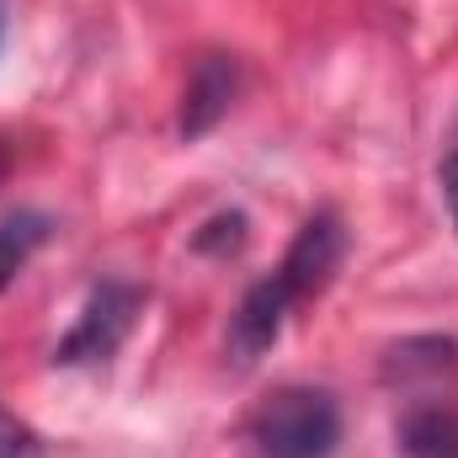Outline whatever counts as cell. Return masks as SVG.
Masks as SVG:
<instances>
[{
  "label": "cell",
  "mask_w": 458,
  "mask_h": 458,
  "mask_svg": "<svg viewBox=\"0 0 458 458\" xmlns=\"http://www.w3.org/2000/svg\"><path fill=\"white\" fill-rule=\"evenodd\" d=\"M288 304H293V293H288L283 277H261V283L245 288V299L229 315V336H225V352L234 368H250V362H261V352H272V342L283 336Z\"/></svg>",
  "instance_id": "3957f363"
},
{
  "label": "cell",
  "mask_w": 458,
  "mask_h": 458,
  "mask_svg": "<svg viewBox=\"0 0 458 458\" xmlns=\"http://www.w3.org/2000/svg\"><path fill=\"white\" fill-rule=\"evenodd\" d=\"M346 256V229L336 214H315L310 225L293 234V245H288V256H283V267H277V277L288 283V293L293 299H310V293H320L326 283H331V272L342 267Z\"/></svg>",
  "instance_id": "277c9868"
},
{
  "label": "cell",
  "mask_w": 458,
  "mask_h": 458,
  "mask_svg": "<svg viewBox=\"0 0 458 458\" xmlns=\"http://www.w3.org/2000/svg\"><path fill=\"white\" fill-rule=\"evenodd\" d=\"M234 91H240V64H234L229 54H208V59H198V70L187 75V91H182L176 133H182V139H203V133L229 113Z\"/></svg>",
  "instance_id": "5b68a950"
},
{
  "label": "cell",
  "mask_w": 458,
  "mask_h": 458,
  "mask_svg": "<svg viewBox=\"0 0 458 458\" xmlns=\"http://www.w3.org/2000/svg\"><path fill=\"white\" fill-rule=\"evenodd\" d=\"M0 38H5V11H0Z\"/></svg>",
  "instance_id": "7c38bea8"
},
{
  "label": "cell",
  "mask_w": 458,
  "mask_h": 458,
  "mask_svg": "<svg viewBox=\"0 0 458 458\" xmlns=\"http://www.w3.org/2000/svg\"><path fill=\"white\" fill-rule=\"evenodd\" d=\"M48 234H54V219L38 214V208H16V214L0 219V293H5V288L21 277V267L48 245Z\"/></svg>",
  "instance_id": "8992f818"
},
{
  "label": "cell",
  "mask_w": 458,
  "mask_h": 458,
  "mask_svg": "<svg viewBox=\"0 0 458 458\" xmlns=\"http://www.w3.org/2000/svg\"><path fill=\"white\" fill-rule=\"evenodd\" d=\"M458 362V342L448 336H416L384 352V378L389 384H416V378H443Z\"/></svg>",
  "instance_id": "52a82bcc"
},
{
  "label": "cell",
  "mask_w": 458,
  "mask_h": 458,
  "mask_svg": "<svg viewBox=\"0 0 458 458\" xmlns=\"http://www.w3.org/2000/svg\"><path fill=\"white\" fill-rule=\"evenodd\" d=\"M250 443L261 458H331L342 443V411L326 389L288 384L250 416Z\"/></svg>",
  "instance_id": "6da1fadb"
},
{
  "label": "cell",
  "mask_w": 458,
  "mask_h": 458,
  "mask_svg": "<svg viewBox=\"0 0 458 458\" xmlns=\"http://www.w3.org/2000/svg\"><path fill=\"white\" fill-rule=\"evenodd\" d=\"M0 458H32V432L0 411Z\"/></svg>",
  "instance_id": "30bf717a"
},
{
  "label": "cell",
  "mask_w": 458,
  "mask_h": 458,
  "mask_svg": "<svg viewBox=\"0 0 458 458\" xmlns=\"http://www.w3.org/2000/svg\"><path fill=\"white\" fill-rule=\"evenodd\" d=\"M245 245V214H219L198 234V250H240Z\"/></svg>",
  "instance_id": "9c48e42d"
},
{
  "label": "cell",
  "mask_w": 458,
  "mask_h": 458,
  "mask_svg": "<svg viewBox=\"0 0 458 458\" xmlns=\"http://www.w3.org/2000/svg\"><path fill=\"white\" fill-rule=\"evenodd\" d=\"M437 182H443V198H448V214H454V229H458V155H448L437 165Z\"/></svg>",
  "instance_id": "8fae6325"
},
{
  "label": "cell",
  "mask_w": 458,
  "mask_h": 458,
  "mask_svg": "<svg viewBox=\"0 0 458 458\" xmlns=\"http://www.w3.org/2000/svg\"><path fill=\"white\" fill-rule=\"evenodd\" d=\"M139 304H144V293L133 283H102V288H91L75 331L59 342L54 362H64V368H75V362H107L117 346H123V336L133 331Z\"/></svg>",
  "instance_id": "7a4b0ae2"
},
{
  "label": "cell",
  "mask_w": 458,
  "mask_h": 458,
  "mask_svg": "<svg viewBox=\"0 0 458 458\" xmlns=\"http://www.w3.org/2000/svg\"><path fill=\"white\" fill-rule=\"evenodd\" d=\"M400 443L411 458H458V416L443 405H421L400 421Z\"/></svg>",
  "instance_id": "ba28073f"
}]
</instances>
